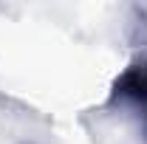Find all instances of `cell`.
Instances as JSON below:
<instances>
[{"instance_id":"6da1fadb","label":"cell","mask_w":147,"mask_h":144,"mask_svg":"<svg viewBox=\"0 0 147 144\" xmlns=\"http://www.w3.org/2000/svg\"><path fill=\"white\" fill-rule=\"evenodd\" d=\"M110 96L116 102H130V105L142 108L144 122H147V59H139V62H133L130 68H125L119 73Z\"/></svg>"}]
</instances>
